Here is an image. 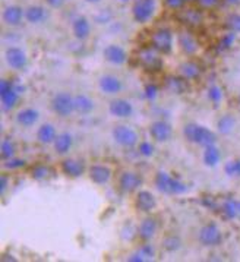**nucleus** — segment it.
I'll return each mask as SVG.
<instances>
[{
    "label": "nucleus",
    "instance_id": "f257e3e1",
    "mask_svg": "<svg viewBox=\"0 0 240 262\" xmlns=\"http://www.w3.org/2000/svg\"><path fill=\"white\" fill-rule=\"evenodd\" d=\"M183 137L190 144L202 148L217 144V135H215V132H212L207 126L193 123V122L186 123V125L183 126Z\"/></svg>",
    "mask_w": 240,
    "mask_h": 262
},
{
    "label": "nucleus",
    "instance_id": "f03ea898",
    "mask_svg": "<svg viewBox=\"0 0 240 262\" xmlns=\"http://www.w3.org/2000/svg\"><path fill=\"white\" fill-rule=\"evenodd\" d=\"M154 185L161 193H166V195H182L188 190L186 183L173 178L171 174H168L164 170L157 171L156 178H154Z\"/></svg>",
    "mask_w": 240,
    "mask_h": 262
},
{
    "label": "nucleus",
    "instance_id": "7ed1b4c3",
    "mask_svg": "<svg viewBox=\"0 0 240 262\" xmlns=\"http://www.w3.org/2000/svg\"><path fill=\"white\" fill-rule=\"evenodd\" d=\"M112 137L119 147L130 149L139 144V137L134 127L127 125H116L112 130Z\"/></svg>",
    "mask_w": 240,
    "mask_h": 262
},
{
    "label": "nucleus",
    "instance_id": "20e7f679",
    "mask_svg": "<svg viewBox=\"0 0 240 262\" xmlns=\"http://www.w3.org/2000/svg\"><path fill=\"white\" fill-rule=\"evenodd\" d=\"M223 231L215 223H207L198 231V242L205 248H217L223 243Z\"/></svg>",
    "mask_w": 240,
    "mask_h": 262
},
{
    "label": "nucleus",
    "instance_id": "39448f33",
    "mask_svg": "<svg viewBox=\"0 0 240 262\" xmlns=\"http://www.w3.org/2000/svg\"><path fill=\"white\" fill-rule=\"evenodd\" d=\"M174 37L168 28H158L151 35V47L160 54H170L173 52Z\"/></svg>",
    "mask_w": 240,
    "mask_h": 262
},
{
    "label": "nucleus",
    "instance_id": "423d86ee",
    "mask_svg": "<svg viewBox=\"0 0 240 262\" xmlns=\"http://www.w3.org/2000/svg\"><path fill=\"white\" fill-rule=\"evenodd\" d=\"M52 110L54 115L59 117H69L75 113V105H73V95H71L68 91H60L57 94L53 95L52 98Z\"/></svg>",
    "mask_w": 240,
    "mask_h": 262
},
{
    "label": "nucleus",
    "instance_id": "0eeeda50",
    "mask_svg": "<svg viewBox=\"0 0 240 262\" xmlns=\"http://www.w3.org/2000/svg\"><path fill=\"white\" fill-rule=\"evenodd\" d=\"M138 63L148 71V72H160L163 69V59L160 57V53L152 47H144L138 52Z\"/></svg>",
    "mask_w": 240,
    "mask_h": 262
},
{
    "label": "nucleus",
    "instance_id": "6e6552de",
    "mask_svg": "<svg viewBox=\"0 0 240 262\" xmlns=\"http://www.w3.org/2000/svg\"><path fill=\"white\" fill-rule=\"evenodd\" d=\"M19 97H21V86L13 84L9 79H2L0 98H2V104L6 110H12L13 107H16Z\"/></svg>",
    "mask_w": 240,
    "mask_h": 262
},
{
    "label": "nucleus",
    "instance_id": "1a4fd4ad",
    "mask_svg": "<svg viewBox=\"0 0 240 262\" xmlns=\"http://www.w3.org/2000/svg\"><path fill=\"white\" fill-rule=\"evenodd\" d=\"M157 12V0H135L132 6V16L138 24L149 22Z\"/></svg>",
    "mask_w": 240,
    "mask_h": 262
},
{
    "label": "nucleus",
    "instance_id": "9d476101",
    "mask_svg": "<svg viewBox=\"0 0 240 262\" xmlns=\"http://www.w3.org/2000/svg\"><path fill=\"white\" fill-rule=\"evenodd\" d=\"M144 183V179L141 173L134 170H123L119 176V188L125 193H134L138 192Z\"/></svg>",
    "mask_w": 240,
    "mask_h": 262
},
{
    "label": "nucleus",
    "instance_id": "9b49d317",
    "mask_svg": "<svg viewBox=\"0 0 240 262\" xmlns=\"http://www.w3.org/2000/svg\"><path fill=\"white\" fill-rule=\"evenodd\" d=\"M149 137L154 142L158 144H163V142H168L171 139L173 135V127L171 125L166 122V120H154L151 125H149Z\"/></svg>",
    "mask_w": 240,
    "mask_h": 262
},
{
    "label": "nucleus",
    "instance_id": "f8f14e48",
    "mask_svg": "<svg viewBox=\"0 0 240 262\" xmlns=\"http://www.w3.org/2000/svg\"><path fill=\"white\" fill-rule=\"evenodd\" d=\"M5 60L12 69L24 71L27 68V64H28V56L21 47L12 46V47H8L6 52H5Z\"/></svg>",
    "mask_w": 240,
    "mask_h": 262
},
{
    "label": "nucleus",
    "instance_id": "ddd939ff",
    "mask_svg": "<svg viewBox=\"0 0 240 262\" xmlns=\"http://www.w3.org/2000/svg\"><path fill=\"white\" fill-rule=\"evenodd\" d=\"M157 200L154 193L146 189H139L135 195V208L142 214H151L156 210Z\"/></svg>",
    "mask_w": 240,
    "mask_h": 262
},
{
    "label": "nucleus",
    "instance_id": "4468645a",
    "mask_svg": "<svg viewBox=\"0 0 240 262\" xmlns=\"http://www.w3.org/2000/svg\"><path fill=\"white\" fill-rule=\"evenodd\" d=\"M98 88L105 95H117L123 90V82L119 76L112 74H104L98 79Z\"/></svg>",
    "mask_w": 240,
    "mask_h": 262
},
{
    "label": "nucleus",
    "instance_id": "2eb2a0df",
    "mask_svg": "<svg viewBox=\"0 0 240 262\" xmlns=\"http://www.w3.org/2000/svg\"><path fill=\"white\" fill-rule=\"evenodd\" d=\"M60 170L64 176L71 179H78L81 176H84L85 171H86V166H85L84 160H79V158H64L60 164Z\"/></svg>",
    "mask_w": 240,
    "mask_h": 262
},
{
    "label": "nucleus",
    "instance_id": "dca6fc26",
    "mask_svg": "<svg viewBox=\"0 0 240 262\" xmlns=\"http://www.w3.org/2000/svg\"><path fill=\"white\" fill-rule=\"evenodd\" d=\"M86 173H88L90 180L95 185H98V186L107 185L112 180V176H113L112 168L108 167L107 164H93V166L88 167Z\"/></svg>",
    "mask_w": 240,
    "mask_h": 262
},
{
    "label": "nucleus",
    "instance_id": "f3484780",
    "mask_svg": "<svg viewBox=\"0 0 240 262\" xmlns=\"http://www.w3.org/2000/svg\"><path fill=\"white\" fill-rule=\"evenodd\" d=\"M108 113L116 119H127L134 115V105L126 98H113L108 104Z\"/></svg>",
    "mask_w": 240,
    "mask_h": 262
},
{
    "label": "nucleus",
    "instance_id": "a211bd4d",
    "mask_svg": "<svg viewBox=\"0 0 240 262\" xmlns=\"http://www.w3.org/2000/svg\"><path fill=\"white\" fill-rule=\"evenodd\" d=\"M103 57L105 62H108L113 66H122L127 62V53L119 44H108L103 50Z\"/></svg>",
    "mask_w": 240,
    "mask_h": 262
},
{
    "label": "nucleus",
    "instance_id": "6ab92c4d",
    "mask_svg": "<svg viewBox=\"0 0 240 262\" xmlns=\"http://www.w3.org/2000/svg\"><path fill=\"white\" fill-rule=\"evenodd\" d=\"M157 231H158V221L154 217H145L144 220L139 223L136 234L142 242H149L156 237Z\"/></svg>",
    "mask_w": 240,
    "mask_h": 262
},
{
    "label": "nucleus",
    "instance_id": "aec40b11",
    "mask_svg": "<svg viewBox=\"0 0 240 262\" xmlns=\"http://www.w3.org/2000/svg\"><path fill=\"white\" fill-rule=\"evenodd\" d=\"M178 18L179 21L189 28H198L204 22V13L195 8H188V9H180Z\"/></svg>",
    "mask_w": 240,
    "mask_h": 262
},
{
    "label": "nucleus",
    "instance_id": "412c9836",
    "mask_svg": "<svg viewBox=\"0 0 240 262\" xmlns=\"http://www.w3.org/2000/svg\"><path fill=\"white\" fill-rule=\"evenodd\" d=\"M2 18L8 27H19L22 19L25 18V9H22L19 5H9L5 8Z\"/></svg>",
    "mask_w": 240,
    "mask_h": 262
},
{
    "label": "nucleus",
    "instance_id": "4be33fe9",
    "mask_svg": "<svg viewBox=\"0 0 240 262\" xmlns=\"http://www.w3.org/2000/svg\"><path fill=\"white\" fill-rule=\"evenodd\" d=\"M73 37L79 41H85L91 35V22L86 16H76L72 21Z\"/></svg>",
    "mask_w": 240,
    "mask_h": 262
},
{
    "label": "nucleus",
    "instance_id": "5701e85b",
    "mask_svg": "<svg viewBox=\"0 0 240 262\" xmlns=\"http://www.w3.org/2000/svg\"><path fill=\"white\" fill-rule=\"evenodd\" d=\"M178 44L179 47H180V50L185 53L186 56H193V54H197L199 50L198 40L188 31L179 32Z\"/></svg>",
    "mask_w": 240,
    "mask_h": 262
},
{
    "label": "nucleus",
    "instance_id": "b1692460",
    "mask_svg": "<svg viewBox=\"0 0 240 262\" xmlns=\"http://www.w3.org/2000/svg\"><path fill=\"white\" fill-rule=\"evenodd\" d=\"M40 119V113L34 107H25L16 113V123L22 127H31Z\"/></svg>",
    "mask_w": 240,
    "mask_h": 262
},
{
    "label": "nucleus",
    "instance_id": "393cba45",
    "mask_svg": "<svg viewBox=\"0 0 240 262\" xmlns=\"http://www.w3.org/2000/svg\"><path fill=\"white\" fill-rule=\"evenodd\" d=\"M156 258V248L151 245V243H148V242H144L136 252H134L129 258H127V261L130 262H146V261H152Z\"/></svg>",
    "mask_w": 240,
    "mask_h": 262
},
{
    "label": "nucleus",
    "instance_id": "a878e982",
    "mask_svg": "<svg viewBox=\"0 0 240 262\" xmlns=\"http://www.w3.org/2000/svg\"><path fill=\"white\" fill-rule=\"evenodd\" d=\"M73 105H75V113L81 116L90 115L94 110V100L86 94L73 95Z\"/></svg>",
    "mask_w": 240,
    "mask_h": 262
},
{
    "label": "nucleus",
    "instance_id": "bb28decb",
    "mask_svg": "<svg viewBox=\"0 0 240 262\" xmlns=\"http://www.w3.org/2000/svg\"><path fill=\"white\" fill-rule=\"evenodd\" d=\"M73 147V137L69 132H62L59 134L56 141L53 142V148H54V152L57 156H66L69 154V151Z\"/></svg>",
    "mask_w": 240,
    "mask_h": 262
},
{
    "label": "nucleus",
    "instance_id": "cd10ccee",
    "mask_svg": "<svg viewBox=\"0 0 240 262\" xmlns=\"http://www.w3.org/2000/svg\"><path fill=\"white\" fill-rule=\"evenodd\" d=\"M57 130L52 123H42L38 129H37V141L42 144V145H50L56 141L57 138Z\"/></svg>",
    "mask_w": 240,
    "mask_h": 262
},
{
    "label": "nucleus",
    "instance_id": "c85d7f7f",
    "mask_svg": "<svg viewBox=\"0 0 240 262\" xmlns=\"http://www.w3.org/2000/svg\"><path fill=\"white\" fill-rule=\"evenodd\" d=\"M179 74L183 81H197L201 76V68L198 63L188 60L179 66Z\"/></svg>",
    "mask_w": 240,
    "mask_h": 262
},
{
    "label": "nucleus",
    "instance_id": "c756f323",
    "mask_svg": "<svg viewBox=\"0 0 240 262\" xmlns=\"http://www.w3.org/2000/svg\"><path fill=\"white\" fill-rule=\"evenodd\" d=\"M47 16H49V13L41 5H31L25 9V19L32 25L41 24L47 19Z\"/></svg>",
    "mask_w": 240,
    "mask_h": 262
},
{
    "label": "nucleus",
    "instance_id": "7c9ffc66",
    "mask_svg": "<svg viewBox=\"0 0 240 262\" xmlns=\"http://www.w3.org/2000/svg\"><path fill=\"white\" fill-rule=\"evenodd\" d=\"M202 161L207 167H215L219 166V163L221 161V151L217 147V144L214 145H208V147L204 148V152H202Z\"/></svg>",
    "mask_w": 240,
    "mask_h": 262
},
{
    "label": "nucleus",
    "instance_id": "2f4dec72",
    "mask_svg": "<svg viewBox=\"0 0 240 262\" xmlns=\"http://www.w3.org/2000/svg\"><path fill=\"white\" fill-rule=\"evenodd\" d=\"M237 125V120H236V117L233 115H223L220 117L219 120H217V130H219L221 135H230L233 130H234V127Z\"/></svg>",
    "mask_w": 240,
    "mask_h": 262
},
{
    "label": "nucleus",
    "instance_id": "473e14b6",
    "mask_svg": "<svg viewBox=\"0 0 240 262\" xmlns=\"http://www.w3.org/2000/svg\"><path fill=\"white\" fill-rule=\"evenodd\" d=\"M221 212L229 220L240 219V202L236 200L224 201L221 205Z\"/></svg>",
    "mask_w": 240,
    "mask_h": 262
},
{
    "label": "nucleus",
    "instance_id": "72a5a7b5",
    "mask_svg": "<svg viewBox=\"0 0 240 262\" xmlns=\"http://www.w3.org/2000/svg\"><path fill=\"white\" fill-rule=\"evenodd\" d=\"M161 248L167 253H174L182 248V239L178 234H167L161 242Z\"/></svg>",
    "mask_w": 240,
    "mask_h": 262
},
{
    "label": "nucleus",
    "instance_id": "f704fd0d",
    "mask_svg": "<svg viewBox=\"0 0 240 262\" xmlns=\"http://www.w3.org/2000/svg\"><path fill=\"white\" fill-rule=\"evenodd\" d=\"M15 154H16V145H15V142L12 141L11 138L3 139L2 144H0V158H2V161H6L9 158H13Z\"/></svg>",
    "mask_w": 240,
    "mask_h": 262
},
{
    "label": "nucleus",
    "instance_id": "c9c22d12",
    "mask_svg": "<svg viewBox=\"0 0 240 262\" xmlns=\"http://www.w3.org/2000/svg\"><path fill=\"white\" fill-rule=\"evenodd\" d=\"M224 173L233 179H240V157L229 160L224 164Z\"/></svg>",
    "mask_w": 240,
    "mask_h": 262
},
{
    "label": "nucleus",
    "instance_id": "e433bc0d",
    "mask_svg": "<svg viewBox=\"0 0 240 262\" xmlns=\"http://www.w3.org/2000/svg\"><path fill=\"white\" fill-rule=\"evenodd\" d=\"M236 35H237V34L233 31H229L227 34H224V35L220 38V41H219L220 52H226V50L231 49V46H233L234 41H236Z\"/></svg>",
    "mask_w": 240,
    "mask_h": 262
},
{
    "label": "nucleus",
    "instance_id": "4c0bfd02",
    "mask_svg": "<svg viewBox=\"0 0 240 262\" xmlns=\"http://www.w3.org/2000/svg\"><path fill=\"white\" fill-rule=\"evenodd\" d=\"M226 28L229 31L236 32V34H240V13H230L229 16L226 18Z\"/></svg>",
    "mask_w": 240,
    "mask_h": 262
},
{
    "label": "nucleus",
    "instance_id": "58836bf2",
    "mask_svg": "<svg viewBox=\"0 0 240 262\" xmlns=\"http://www.w3.org/2000/svg\"><path fill=\"white\" fill-rule=\"evenodd\" d=\"M49 174H50V170H49L47 166H42V164H38V166H35L31 170V178L34 180H37V182L46 180V179L49 178Z\"/></svg>",
    "mask_w": 240,
    "mask_h": 262
},
{
    "label": "nucleus",
    "instance_id": "ea45409f",
    "mask_svg": "<svg viewBox=\"0 0 240 262\" xmlns=\"http://www.w3.org/2000/svg\"><path fill=\"white\" fill-rule=\"evenodd\" d=\"M154 145L149 142V141H142V142H139L138 144V152H139V156H142V157H152L154 156Z\"/></svg>",
    "mask_w": 240,
    "mask_h": 262
},
{
    "label": "nucleus",
    "instance_id": "a19ab883",
    "mask_svg": "<svg viewBox=\"0 0 240 262\" xmlns=\"http://www.w3.org/2000/svg\"><path fill=\"white\" fill-rule=\"evenodd\" d=\"M208 100L214 104H219L223 100V90L219 85H212L208 88Z\"/></svg>",
    "mask_w": 240,
    "mask_h": 262
},
{
    "label": "nucleus",
    "instance_id": "79ce46f5",
    "mask_svg": "<svg viewBox=\"0 0 240 262\" xmlns=\"http://www.w3.org/2000/svg\"><path fill=\"white\" fill-rule=\"evenodd\" d=\"M24 166H25V160H22V158L13 157L3 161V167L6 170H16V168H21Z\"/></svg>",
    "mask_w": 240,
    "mask_h": 262
},
{
    "label": "nucleus",
    "instance_id": "37998d69",
    "mask_svg": "<svg viewBox=\"0 0 240 262\" xmlns=\"http://www.w3.org/2000/svg\"><path fill=\"white\" fill-rule=\"evenodd\" d=\"M164 3H166V6H167L168 9H171V11H180L186 5L185 0H164Z\"/></svg>",
    "mask_w": 240,
    "mask_h": 262
},
{
    "label": "nucleus",
    "instance_id": "c03bdc74",
    "mask_svg": "<svg viewBox=\"0 0 240 262\" xmlns=\"http://www.w3.org/2000/svg\"><path fill=\"white\" fill-rule=\"evenodd\" d=\"M158 94V88H157L156 85L151 84V85H146L145 86V97L148 100H154Z\"/></svg>",
    "mask_w": 240,
    "mask_h": 262
},
{
    "label": "nucleus",
    "instance_id": "a18cd8bd",
    "mask_svg": "<svg viewBox=\"0 0 240 262\" xmlns=\"http://www.w3.org/2000/svg\"><path fill=\"white\" fill-rule=\"evenodd\" d=\"M9 183H11L9 176H6V174H2L0 176V193L2 195H5V192H6L8 186H9Z\"/></svg>",
    "mask_w": 240,
    "mask_h": 262
},
{
    "label": "nucleus",
    "instance_id": "49530a36",
    "mask_svg": "<svg viewBox=\"0 0 240 262\" xmlns=\"http://www.w3.org/2000/svg\"><path fill=\"white\" fill-rule=\"evenodd\" d=\"M199 6L205 8V9H212L220 3V0H198Z\"/></svg>",
    "mask_w": 240,
    "mask_h": 262
},
{
    "label": "nucleus",
    "instance_id": "de8ad7c7",
    "mask_svg": "<svg viewBox=\"0 0 240 262\" xmlns=\"http://www.w3.org/2000/svg\"><path fill=\"white\" fill-rule=\"evenodd\" d=\"M64 2L66 0H46V3L53 8V9H59V8H62L63 5H64Z\"/></svg>",
    "mask_w": 240,
    "mask_h": 262
},
{
    "label": "nucleus",
    "instance_id": "09e8293b",
    "mask_svg": "<svg viewBox=\"0 0 240 262\" xmlns=\"http://www.w3.org/2000/svg\"><path fill=\"white\" fill-rule=\"evenodd\" d=\"M224 3L229 6H237V5H240V0H224Z\"/></svg>",
    "mask_w": 240,
    "mask_h": 262
},
{
    "label": "nucleus",
    "instance_id": "8fccbe9b",
    "mask_svg": "<svg viewBox=\"0 0 240 262\" xmlns=\"http://www.w3.org/2000/svg\"><path fill=\"white\" fill-rule=\"evenodd\" d=\"M88 3H98V2H101V0H86Z\"/></svg>",
    "mask_w": 240,
    "mask_h": 262
},
{
    "label": "nucleus",
    "instance_id": "3c124183",
    "mask_svg": "<svg viewBox=\"0 0 240 262\" xmlns=\"http://www.w3.org/2000/svg\"><path fill=\"white\" fill-rule=\"evenodd\" d=\"M186 3H193V2H198V0H185Z\"/></svg>",
    "mask_w": 240,
    "mask_h": 262
},
{
    "label": "nucleus",
    "instance_id": "603ef678",
    "mask_svg": "<svg viewBox=\"0 0 240 262\" xmlns=\"http://www.w3.org/2000/svg\"><path fill=\"white\" fill-rule=\"evenodd\" d=\"M239 104H240V93H239Z\"/></svg>",
    "mask_w": 240,
    "mask_h": 262
},
{
    "label": "nucleus",
    "instance_id": "864d4df0",
    "mask_svg": "<svg viewBox=\"0 0 240 262\" xmlns=\"http://www.w3.org/2000/svg\"><path fill=\"white\" fill-rule=\"evenodd\" d=\"M123 2H126V0H123Z\"/></svg>",
    "mask_w": 240,
    "mask_h": 262
}]
</instances>
